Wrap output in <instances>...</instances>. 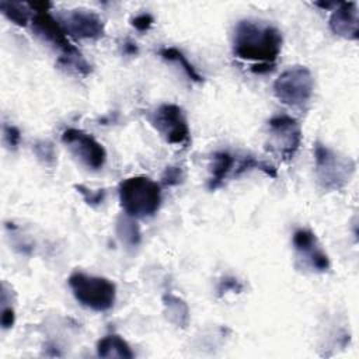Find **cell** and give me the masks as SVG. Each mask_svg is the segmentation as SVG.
<instances>
[{
  "mask_svg": "<svg viewBox=\"0 0 359 359\" xmlns=\"http://www.w3.org/2000/svg\"><path fill=\"white\" fill-rule=\"evenodd\" d=\"M282 41L276 27L254 20H240L233 32V53L243 60L273 65L280 53Z\"/></svg>",
  "mask_w": 359,
  "mask_h": 359,
  "instance_id": "1",
  "label": "cell"
},
{
  "mask_svg": "<svg viewBox=\"0 0 359 359\" xmlns=\"http://www.w3.org/2000/svg\"><path fill=\"white\" fill-rule=\"evenodd\" d=\"M122 210L135 219L154 216L161 205V187L146 175L123 180L118 188Z\"/></svg>",
  "mask_w": 359,
  "mask_h": 359,
  "instance_id": "2",
  "label": "cell"
},
{
  "mask_svg": "<svg viewBox=\"0 0 359 359\" xmlns=\"http://www.w3.org/2000/svg\"><path fill=\"white\" fill-rule=\"evenodd\" d=\"M67 283L74 299L83 307L97 313L108 311L114 307L116 286L108 278L74 271L70 273Z\"/></svg>",
  "mask_w": 359,
  "mask_h": 359,
  "instance_id": "3",
  "label": "cell"
},
{
  "mask_svg": "<svg viewBox=\"0 0 359 359\" xmlns=\"http://www.w3.org/2000/svg\"><path fill=\"white\" fill-rule=\"evenodd\" d=\"M316 178L325 191L344 189L352 180L356 163L349 156H345L320 142L314 144Z\"/></svg>",
  "mask_w": 359,
  "mask_h": 359,
  "instance_id": "4",
  "label": "cell"
},
{
  "mask_svg": "<svg viewBox=\"0 0 359 359\" xmlns=\"http://www.w3.org/2000/svg\"><path fill=\"white\" fill-rule=\"evenodd\" d=\"M314 93V77L311 72L302 65L285 69L273 81V94L285 105L303 109Z\"/></svg>",
  "mask_w": 359,
  "mask_h": 359,
  "instance_id": "5",
  "label": "cell"
},
{
  "mask_svg": "<svg viewBox=\"0 0 359 359\" xmlns=\"http://www.w3.org/2000/svg\"><path fill=\"white\" fill-rule=\"evenodd\" d=\"M302 143L300 123L290 115H275L268 121L266 149L283 161L294 157Z\"/></svg>",
  "mask_w": 359,
  "mask_h": 359,
  "instance_id": "6",
  "label": "cell"
},
{
  "mask_svg": "<svg viewBox=\"0 0 359 359\" xmlns=\"http://www.w3.org/2000/svg\"><path fill=\"white\" fill-rule=\"evenodd\" d=\"M151 126L170 144L187 147L191 143V130L182 108L172 102H164L150 116Z\"/></svg>",
  "mask_w": 359,
  "mask_h": 359,
  "instance_id": "7",
  "label": "cell"
},
{
  "mask_svg": "<svg viewBox=\"0 0 359 359\" xmlns=\"http://www.w3.org/2000/svg\"><path fill=\"white\" fill-rule=\"evenodd\" d=\"M60 139L67 150L88 170L97 171L104 167L107 151L93 135L77 128H67L62 132Z\"/></svg>",
  "mask_w": 359,
  "mask_h": 359,
  "instance_id": "8",
  "label": "cell"
},
{
  "mask_svg": "<svg viewBox=\"0 0 359 359\" xmlns=\"http://www.w3.org/2000/svg\"><path fill=\"white\" fill-rule=\"evenodd\" d=\"M32 32L46 45L57 50L59 56L74 55L80 52L69 39L67 32L62 27L57 18L50 15L48 10H36L31 20Z\"/></svg>",
  "mask_w": 359,
  "mask_h": 359,
  "instance_id": "9",
  "label": "cell"
},
{
  "mask_svg": "<svg viewBox=\"0 0 359 359\" xmlns=\"http://www.w3.org/2000/svg\"><path fill=\"white\" fill-rule=\"evenodd\" d=\"M59 22L67 32V35L77 39H98L104 35L105 25L102 18L91 11L84 8L66 10L59 14Z\"/></svg>",
  "mask_w": 359,
  "mask_h": 359,
  "instance_id": "10",
  "label": "cell"
},
{
  "mask_svg": "<svg viewBox=\"0 0 359 359\" xmlns=\"http://www.w3.org/2000/svg\"><path fill=\"white\" fill-rule=\"evenodd\" d=\"M293 248L299 261L314 272H327L330 269V258L318 243L317 236L309 229H297L292 237Z\"/></svg>",
  "mask_w": 359,
  "mask_h": 359,
  "instance_id": "11",
  "label": "cell"
},
{
  "mask_svg": "<svg viewBox=\"0 0 359 359\" xmlns=\"http://www.w3.org/2000/svg\"><path fill=\"white\" fill-rule=\"evenodd\" d=\"M330 29L337 35L348 41H355L359 38V18H358V4L355 1L337 3L332 8L330 20Z\"/></svg>",
  "mask_w": 359,
  "mask_h": 359,
  "instance_id": "12",
  "label": "cell"
},
{
  "mask_svg": "<svg viewBox=\"0 0 359 359\" xmlns=\"http://www.w3.org/2000/svg\"><path fill=\"white\" fill-rule=\"evenodd\" d=\"M236 165V158L229 151H216L212 157V165H210V175L208 178V189L216 191L223 185V182L227 180V177L231 174Z\"/></svg>",
  "mask_w": 359,
  "mask_h": 359,
  "instance_id": "13",
  "label": "cell"
},
{
  "mask_svg": "<svg viewBox=\"0 0 359 359\" xmlns=\"http://www.w3.org/2000/svg\"><path fill=\"white\" fill-rule=\"evenodd\" d=\"M97 355L100 358L132 359L135 356L130 345L118 334H108L98 339Z\"/></svg>",
  "mask_w": 359,
  "mask_h": 359,
  "instance_id": "14",
  "label": "cell"
},
{
  "mask_svg": "<svg viewBox=\"0 0 359 359\" xmlns=\"http://www.w3.org/2000/svg\"><path fill=\"white\" fill-rule=\"evenodd\" d=\"M164 314L170 323L177 327L185 328L189 323V309L188 304L178 296L172 293H165L163 296Z\"/></svg>",
  "mask_w": 359,
  "mask_h": 359,
  "instance_id": "15",
  "label": "cell"
},
{
  "mask_svg": "<svg viewBox=\"0 0 359 359\" xmlns=\"http://www.w3.org/2000/svg\"><path fill=\"white\" fill-rule=\"evenodd\" d=\"M160 56L170 63H175L177 66H180L182 69V72L185 73V76L194 81V83H202L203 77L199 74V72L196 70V67L188 60V57L182 53V50H180L178 48L174 46H167V48H161L160 49Z\"/></svg>",
  "mask_w": 359,
  "mask_h": 359,
  "instance_id": "16",
  "label": "cell"
},
{
  "mask_svg": "<svg viewBox=\"0 0 359 359\" xmlns=\"http://www.w3.org/2000/svg\"><path fill=\"white\" fill-rule=\"evenodd\" d=\"M116 236L118 238L128 247H136L139 245L142 240V231L137 223V219L128 216L123 213L116 220Z\"/></svg>",
  "mask_w": 359,
  "mask_h": 359,
  "instance_id": "17",
  "label": "cell"
},
{
  "mask_svg": "<svg viewBox=\"0 0 359 359\" xmlns=\"http://www.w3.org/2000/svg\"><path fill=\"white\" fill-rule=\"evenodd\" d=\"M0 10L7 20L18 27H25L32 20L29 4L3 0L0 1Z\"/></svg>",
  "mask_w": 359,
  "mask_h": 359,
  "instance_id": "18",
  "label": "cell"
},
{
  "mask_svg": "<svg viewBox=\"0 0 359 359\" xmlns=\"http://www.w3.org/2000/svg\"><path fill=\"white\" fill-rule=\"evenodd\" d=\"M57 66L62 69H66L69 72L81 74V76H87L91 73V65L84 59V56L80 52H77L74 55L59 56Z\"/></svg>",
  "mask_w": 359,
  "mask_h": 359,
  "instance_id": "19",
  "label": "cell"
},
{
  "mask_svg": "<svg viewBox=\"0 0 359 359\" xmlns=\"http://www.w3.org/2000/svg\"><path fill=\"white\" fill-rule=\"evenodd\" d=\"M74 188L77 189V192L83 196V199L86 201L87 205L95 208V206H100L104 201H105V196H107V192L105 189H91L83 184H79V185H74Z\"/></svg>",
  "mask_w": 359,
  "mask_h": 359,
  "instance_id": "20",
  "label": "cell"
},
{
  "mask_svg": "<svg viewBox=\"0 0 359 359\" xmlns=\"http://www.w3.org/2000/svg\"><path fill=\"white\" fill-rule=\"evenodd\" d=\"M185 180V171L180 165H168L161 174V184L164 187H177Z\"/></svg>",
  "mask_w": 359,
  "mask_h": 359,
  "instance_id": "21",
  "label": "cell"
},
{
  "mask_svg": "<svg viewBox=\"0 0 359 359\" xmlns=\"http://www.w3.org/2000/svg\"><path fill=\"white\" fill-rule=\"evenodd\" d=\"M3 140L10 150H17L21 143V132L11 123L3 125Z\"/></svg>",
  "mask_w": 359,
  "mask_h": 359,
  "instance_id": "22",
  "label": "cell"
},
{
  "mask_svg": "<svg viewBox=\"0 0 359 359\" xmlns=\"http://www.w3.org/2000/svg\"><path fill=\"white\" fill-rule=\"evenodd\" d=\"M34 151L38 156L39 160H42L45 164H52L55 161V149L48 142H38L34 144Z\"/></svg>",
  "mask_w": 359,
  "mask_h": 359,
  "instance_id": "23",
  "label": "cell"
},
{
  "mask_svg": "<svg viewBox=\"0 0 359 359\" xmlns=\"http://www.w3.org/2000/svg\"><path fill=\"white\" fill-rule=\"evenodd\" d=\"M243 283L234 278V276H224L219 280V285H217V294L222 296L224 293H229V292H234V293H238L243 290Z\"/></svg>",
  "mask_w": 359,
  "mask_h": 359,
  "instance_id": "24",
  "label": "cell"
},
{
  "mask_svg": "<svg viewBox=\"0 0 359 359\" xmlns=\"http://www.w3.org/2000/svg\"><path fill=\"white\" fill-rule=\"evenodd\" d=\"M153 22H154V18H153V15L149 14V13H140V14L135 15V17L130 20V25H132L135 29H137L139 32H146V31H149V29L151 28Z\"/></svg>",
  "mask_w": 359,
  "mask_h": 359,
  "instance_id": "25",
  "label": "cell"
},
{
  "mask_svg": "<svg viewBox=\"0 0 359 359\" xmlns=\"http://www.w3.org/2000/svg\"><path fill=\"white\" fill-rule=\"evenodd\" d=\"M15 323V311L11 306H6L3 303V309H1V328L3 330H8L14 325Z\"/></svg>",
  "mask_w": 359,
  "mask_h": 359,
  "instance_id": "26",
  "label": "cell"
},
{
  "mask_svg": "<svg viewBox=\"0 0 359 359\" xmlns=\"http://www.w3.org/2000/svg\"><path fill=\"white\" fill-rule=\"evenodd\" d=\"M251 70L257 74H265V73H269L273 70V65L271 63H255L251 66Z\"/></svg>",
  "mask_w": 359,
  "mask_h": 359,
  "instance_id": "27",
  "label": "cell"
},
{
  "mask_svg": "<svg viewBox=\"0 0 359 359\" xmlns=\"http://www.w3.org/2000/svg\"><path fill=\"white\" fill-rule=\"evenodd\" d=\"M137 45L135 43V42H132V41H126V42H123V53L125 55H130V56H133V55H136L137 53Z\"/></svg>",
  "mask_w": 359,
  "mask_h": 359,
  "instance_id": "28",
  "label": "cell"
}]
</instances>
